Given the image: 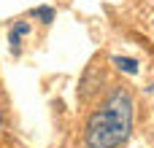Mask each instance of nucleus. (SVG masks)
I'll return each mask as SVG.
<instances>
[{
	"instance_id": "obj_1",
	"label": "nucleus",
	"mask_w": 154,
	"mask_h": 148,
	"mask_svg": "<svg viewBox=\"0 0 154 148\" xmlns=\"http://www.w3.org/2000/svg\"><path fill=\"white\" fill-rule=\"evenodd\" d=\"M135 105L125 89H116L87 121V148H119L133 135Z\"/></svg>"
},
{
	"instance_id": "obj_2",
	"label": "nucleus",
	"mask_w": 154,
	"mask_h": 148,
	"mask_svg": "<svg viewBox=\"0 0 154 148\" xmlns=\"http://www.w3.org/2000/svg\"><path fill=\"white\" fill-rule=\"evenodd\" d=\"M24 35H30V24L27 22H14L11 24V32H8V43H11V54L14 57H19V51H22V38Z\"/></svg>"
},
{
	"instance_id": "obj_3",
	"label": "nucleus",
	"mask_w": 154,
	"mask_h": 148,
	"mask_svg": "<svg viewBox=\"0 0 154 148\" xmlns=\"http://www.w3.org/2000/svg\"><path fill=\"white\" fill-rule=\"evenodd\" d=\"M30 16H32V19H41L43 24H49V22H54V8H49V5H35V8H30Z\"/></svg>"
},
{
	"instance_id": "obj_4",
	"label": "nucleus",
	"mask_w": 154,
	"mask_h": 148,
	"mask_svg": "<svg viewBox=\"0 0 154 148\" xmlns=\"http://www.w3.org/2000/svg\"><path fill=\"white\" fill-rule=\"evenodd\" d=\"M114 65H116L122 73H130V75H135V73H138V62H135V59H130V57H114Z\"/></svg>"
}]
</instances>
